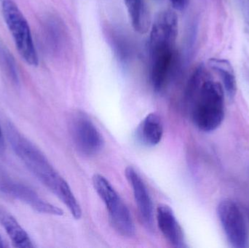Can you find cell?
I'll use <instances>...</instances> for the list:
<instances>
[{"instance_id":"8","label":"cell","mask_w":249,"mask_h":248,"mask_svg":"<svg viewBox=\"0 0 249 248\" xmlns=\"http://www.w3.org/2000/svg\"><path fill=\"white\" fill-rule=\"evenodd\" d=\"M0 192L26 204L39 214L56 216L64 215L61 208L42 199L33 189L12 180L3 168L0 169Z\"/></svg>"},{"instance_id":"5","label":"cell","mask_w":249,"mask_h":248,"mask_svg":"<svg viewBox=\"0 0 249 248\" xmlns=\"http://www.w3.org/2000/svg\"><path fill=\"white\" fill-rule=\"evenodd\" d=\"M70 131L73 143L79 152L86 157L99 154L105 140L93 121L83 112H76L70 121Z\"/></svg>"},{"instance_id":"15","label":"cell","mask_w":249,"mask_h":248,"mask_svg":"<svg viewBox=\"0 0 249 248\" xmlns=\"http://www.w3.org/2000/svg\"><path fill=\"white\" fill-rule=\"evenodd\" d=\"M209 65L220 77L227 96L231 99H234L237 93V82L231 63L225 59L212 58L209 60Z\"/></svg>"},{"instance_id":"10","label":"cell","mask_w":249,"mask_h":248,"mask_svg":"<svg viewBox=\"0 0 249 248\" xmlns=\"http://www.w3.org/2000/svg\"><path fill=\"white\" fill-rule=\"evenodd\" d=\"M177 60L176 50L150 56V81L156 92H161L168 85Z\"/></svg>"},{"instance_id":"7","label":"cell","mask_w":249,"mask_h":248,"mask_svg":"<svg viewBox=\"0 0 249 248\" xmlns=\"http://www.w3.org/2000/svg\"><path fill=\"white\" fill-rule=\"evenodd\" d=\"M178 26V17L174 10H166L159 13L151 29L150 55L176 50Z\"/></svg>"},{"instance_id":"1","label":"cell","mask_w":249,"mask_h":248,"mask_svg":"<svg viewBox=\"0 0 249 248\" xmlns=\"http://www.w3.org/2000/svg\"><path fill=\"white\" fill-rule=\"evenodd\" d=\"M5 130L13 151L29 171L61 200L75 219H80L83 212L78 201L70 185L54 168L46 156L12 122L6 123Z\"/></svg>"},{"instance_id":"12","label":"cell","mask_w":249,"mask_h":248,"mask_svg":"<svg viewBox=\"0 0 249 248\" xmlns=\"http://www.w3.org/2000/svg\"><path fill=\"white\" fill-rule=\"evenodd\" d=\"M138 139L146 147H155L160 143L163 135V125L160 116L155 112L149 114L138 127Z\"/></svg>"},{"instance_id":"16","label":"cell","mask_w":249,"mask_h":248,"mask_svg":"<svg viewBox=\"0 0 249 248\" xmlns=\"http://www.w3.org/2000/svg\"><path fill=\"white\" fill-rule=\"evenodd\" d=\"M170 1L174 9L182 10L187 7L188 0H170Z\"/></svg>"},{"instance_id":"2","label":"cell","mask_w":249,"mask_h":248,"mask_svg":"<svg viewBox=\"0 0 249 248\" xmlns=\"http://www.w3.org/2000/svg\"><path fill=\"white\" fill-rule=\"evenodd\" d=\"M225 93L222 84L199 66L189 81L186 103L194 125L203 132L216 131L225 116Z\"/></svg>"},{"instance_id":"18","label":"cell","mask_w":249,"mask_h":248,"mask_svg":"<svg viewBox=\"0 0 249 248\" xmlns=\"http://www.w3.org/2000/svg\"><path fill=\"white\" fill-rule=\"evenodd\" d=\"M8 245L4 241V239L0 235V248H8Z\"/></svg>"},{"instance_id":"6","label":"cell","mask_w":249,"mask_h":248,"mask_svg":"<svg viewBox=\"0 0 249 248\" xmlns=\"http://www.w3.org/2000/svg\"><path fill=\"white\" fill-rule=\"evenodd\" d=\"M217 215L224 232L232 247L244 248L248 246L249 234L245 218L236 202L225 199L217 206Z\"/></svg>"},{"instance_id":"14","label":"cell","mask_w":249,"mask_h":248,"mask_svg":"<svg viewBox=\"0 0 249 248\" xmlns=\"http://www.w3.org/2000/svg\"><path fill=\"white\" fill-rule=\"evenodd\" d=\"M133 29L146 33L151 26V17L145 0H124Z\"/></svg>"},{"instance_id":"4","label":"cell","mask_w":249,"mask_h":248,"mask_svg":"<svg viewBox=\"0 0 249 248\" xmlns=\"http://www.w3.org/2000/svg\"><path fill=\"white\" fill-rule=\"evenodd\" d=\"M1 12L19 55L29 66H36L39 64V58L26 17L17 4L11 0L2 1Z\"/></svg>"},{"instance_id":"3","label":"cell","mask_w":249,"mask_h":248,"mask_svg":"<svg viewBox=\"0 0 249 248\" xmlns=\"http://www.w3.org/2000/svg\"><path fill=\"white\" fill-rule=\"evenodd\" d=\"M93 185L108 211V216L114 230L124 237L131 238L136 228L127 205L109 181L100 174L93 177Z\"/></svg>"},{"instance_id":"9","label":"cell","mask_w":249,"mask_h":248,"mask_svg":"<svg viewBox=\"0 0 249 248\" xmlns=\"http://www.w3.org/2000/svg\"><path fill=\"white\" fill-rule=\"evenodd\" d=\"M124 173L131 186L142 224L149 232H153L155 230L153 204L147 187L140 175L133 167H127Z\"/></svg>"},{"instance_id":"13","label":"cell","mask_w":249,"mask_h":248,"mask_svg":"<svg viewBox=\"0 0 249 248\" xmlns=\"http://www.w3.org/2000/svg\"><path fill=\"white\" fill-rule=\"evenodd\" d=\"M0 224L7 232L15 248H32V243L29 234L19 224L17 220L5 210L0 207Z\"/></svg>"},{"instance_id":"11","label":"cell","mask_w":249,"mask_h":248,"mask_svg":"<svg viewBox=\"0 0 249 248\" xmlns=\"http://www.w3.org/2000/svg\"><path fill=\"white\" fill-rule=\"evenodd\" d=\"M156 216L158 227L168 243L174 248L186 247L184 232L172 208L165 204L158 205Z\"/></svg>"},{"instance_id":"17","label":"cell","mask_w":249,"mask_h":248,"mask_svg":"<svg viewBox=\"0 0 249 248\" xmlns=\"http://www.w3.org/2000/svg\"><path fill=\"white\" fill-rule=\"evenodd\" d=\"M4 152V139L2 129L0 125V155H3Z\"/></svg>"}]
</instances>
